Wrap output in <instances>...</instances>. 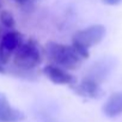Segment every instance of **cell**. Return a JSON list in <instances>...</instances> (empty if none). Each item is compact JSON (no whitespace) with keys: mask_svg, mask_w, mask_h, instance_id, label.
Returning a JSON list of instances; mask_svg holds the SVG:
<instances>
[{"mask_svg":"<svg viewBox=\"0 0 122 122\" xmlns=\"http://www.w3.org/2000/svg\"><path fill=\"white\" fill-rule=\"evenodd\" d=\"M103 114L108 117H116L122 115V91L114 92L104 103Z\"/></svg>","mask_w":122,"mask_h":122,"instance_id":"9","label":"cell"},{"mask_svg":"<svg viewBox=\"0 0 122 122\" xmlns=\"http://www.w3.org/2000/svg\"><path fill=\"white\" fill-rule=\"evenodd\" d=\"M42 72L54 84H57V85H71V86L77 85V79H76L74 76L68 73V71L61 68L59 66H55L53 64L44 66Z\"/></svg>","mask_w":122,"mask_h":122,"instance_id":"5","label":"cell"},{"mask_svg":"<svg viewBox=\"0 0 122 122\" xmlns=\"http://www.w3.org/2000/svg\"><path fill=\"white\" fill-rule=\"evenodd\" d=\"M49 59L53 61V65L59 66L66 71H72L79 68L83 62V59L77 54L72 46H66L56 42H49L46 47Z\"/></svg>","mask_w":122,"mask_h":122,"instance_id":"1","label":"cell"},{"mask_svg":"<svg viewBox=\"0 0 122 122\" xmlns=\"http://www.w3.org/2000/svg\"><path fill=\"white\" fill-rule=\"evenodd\" d=\"M13 1H16L17 4H20V5H23V4H26L29 0H13Z\"/></svg>","mask_w":122,"mask_h":122,"instance_id":"13","label":"cell"},{"mask_svg":"<svg viewBox=\"0 0 122 122\" xmlns=\"http://www.w3.org/2000/svg\"><path fill=\"white\" fill-rule=\"evenodd\" d=\"M0 22H1V24H3L5 28H9V29L13 28L15 24H16L12 13H11L10 11H6V10H4V11L0 12Z\"/></svg>","mask_w":122,"mask_h":122,"instance_id":"10","label":"cell"},{"mask_svg":"<svg viewBox=\"0 0 122 122\" xmlns=\"http://www.w3.org/2000/svg\"><path fill=\"white\" fill-rule=\"evenodd\" d=\"M114 66H115V61L112 59H110V57H105V59L98 60L90 67L86 77L92 78L96 81H98L99 84H102L108 78V76L110 74V72L114 68Z\"/></svg>","mask_w":122,"mask_h":122,"instance_id":"6","label":"cell"},{"mask_svg":"<svg viewBox=\"0 0 122 122\" xmlns=\"http://www.w3.org/2000/svg\"><path fill=\"white\" fill-rule=\"evenodd\" d=\"M42 61V54L34 40L23 42L13 54V65L17 70L30 72Z\"/></svg>","mask_w":122,"mask_h":122,"instance_id":"2","label":"cell"},{"mask_svg":"<svg viewBox=\"0 0 122 122\" xmlns=\"http://www.w3.org/2000/svg\"><path fill=\"white\" fill-rule=\"evenodd\" d=\"M23 43V36L19 31L12 30L6 34H4L0 43V64L7 65L10 62L11 56L15 54V51L19 48V46Z\"/></svg>","mask_w":122,"mask_h":122,"instance_id":"4","label":"cell"},{"mask_svg":"<svg viewBox=\"0 0 122 122\" xmlns=\"http://www.w3.org/2000/svg\"><path fill=\"white\" fill-rule=\"evenodd\" d=\"M3 36H4V35L1 34V30H0V43H1V38H3Z\"/></svg>","mask_w":122,"mask_h":122,"instance_id":"14","label":"cell"},{"mask_svg":"<svg viewBox=\"0 0 122 122\" xmlns=\"http://www.w3.org/2000/svg\"><path fill=\"white\" fill-rule=\"evenodd\" d=\"M7 71H6V68H5V66L4 65H1L0 64V74H5Z\"/></svg>","mask_w":122,"mask_h":122,"instance_id":"12","label":"cell"},{"mask_svg":"<svg viewBox=\"0 0 122 122\" xmlns=\"http://www.w3.org/2000/svg\"><path fill=\"white\" fill-rule=\"evenodd\" d=\"M107 34L105 26L102 24H93L83 30H79L74 34L72 38V44L83 47L85 49H90L91 47L102 42Z\"/></svg>","mask_w":122,"mask_h":122,"instance_id":"3","label":"cell"},{"mask_svg":"<svg viewBox=\"0 0 122 122\" xmlns=\"http://www.w3.org/2000/svg\"><path fill=\"white\" fill-rule=\"evenodd\" d=\"M102 1L105 4V5H110V6H114V5H118L122 0H102Z\"/></svg>","mask_w":122,"mask_h":122,"instance_id":"11","label":"cell"},{"mask_svg":"<svg viewBox=\"0 0 122 122\" xmlns=\"http://www.w3.org/2000/svg\"><path fill=\"white\" fill-rule=\"evenodd\" d=\"M74 89L80 96H85L90 98H99L103 93V90L101 89V84L89 77H85L79 85H74Z\"/></svg>","mask_w":122,"mask_h":122,"instance_id":"8","label":"cell"},{"mask_svg":"<svg viewBox=\"0 0 122 122\" xmlns=\"http://www.w3.org/2000/svg\"><path fill=\"white\" fill-rule=\"evenodd\" d=\"M25 120V114L13 108L7 97L4 93H0V122H22Z\"/></svg>","mask_w":122,"mask_h":122,"instance_id":"7","label":"cell"}]
</instances>
